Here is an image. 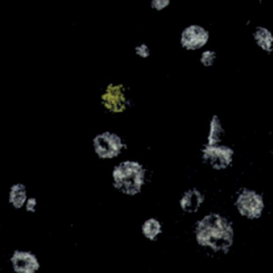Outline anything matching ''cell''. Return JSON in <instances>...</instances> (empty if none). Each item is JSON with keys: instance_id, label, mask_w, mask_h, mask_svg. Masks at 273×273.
<instances>
[{"instance_id": "cell-11", "label": "cell", "mask_w": 273, "mask_h": 273, "mask_svg": "<svg viewBox=\"0 0 273 273\" xmlns=\"http://www.w3.org/2000/svg\"><path fill=\"white\" fill-rule=\"evenodd\" d=\"M165 233V224L156 216H148L143 220L139 227V233L143 239L156 243Z\"/></svg>"}, {"instance_id": "cell-3", "label": "cell", "mask_w": 273, "mask_h": 273, "mask_svg": "<svg viewBox=\"0 0 273 273\" xmlns=\"http://www.w3.org/2000/svg\"><path fill=\"white\" fill-rule=\"evenodd\" d=\"M233 207L240 220L258 222L267 213V198L261 189L252 186H243L235 191Z\"/></svg>"}, {"instance_id": "cell-8", "label": "cell", "mask_w": 273, "mask_h": 273, "mask_svg": "<svg viewBox=\"0 0 273 273\" xmlns=\"http://www.w3.org/2000/svg\"><path fill=\"white\" fill-rule=\"evenodd\" d=\"M207 196L200 187L192 186L180 193L177 200V207L182 214L187 216H198L202 213Z\"/></svg>"}, {"instance_id": "cell-13", "label": "cell", "mask_w": 273, "mask_h": 273, "mask_svg": "<svg viewBox=\"0 0 273 273\" xmlns=\"http://www.w3.org/2000/svg\"><path fill=\"white\" fill-rule=\"evenodd\" d=\"M30 197L28 188L24 183L16 182L9 187L7 203L15 211L24 209V205Z\"/></svg>"}, {"instance_id": "cell-2", "label": "cell", "mask_w": 273, "mask_h": 273, "mask_svg": "<svg viewBox=\"0 0 273 273\" xmlns=\"http://www.w3.org/2000/svg\"><path fill=\"white\" fill-rule=\"evenodd\" d=\"M152 170L144 160L134 156H124L113 163L110 171L111 187L128 199L142 196L152 183Z\"/></svg>"}, {"instance_id": "cell-17", "label": "cell", "mask_w": 273, "mask_h": 273, "mask_svg": "<svg viewBox=\"0 0 273 273\" xmlns=\"http://www.w3.org/2000/svg\"><path fill=\"white\" fill-rule=\"evenodd\" d=\"M38 207V201L36 197L30 196L29 198L28 199L27 202H26L25 205H24V209L28 213L33 214L37 211Z\"/></svg>"}, {"instance_id": "cell-6", "label": "cell", "mask_w": 273, "mask_h": 273, "mask_svg": "<svg viewBox=\"0 0 273 273\" xmlns=\"http://www.w3.org/2000/svg\"><path fill=\"white\" fill-rule=\"evenodd\" d=\"M201 162L210 171L226 172L233 169L237 160V151L229 142L206 144L202 143L199 149Z\"/></svg>"}, {"instance_id": "cell-1", "label": "cell", "mask_w": 273, "mask_h": 273, "mask_svg": "<svg viewBox=\"0 0 273 273\" xmlns=\"http://www.w3.org/2000/svg\"><path fill=\"white\" fill-rule=\"evenodd\" d=\"M192 239L199 249L210 256H226L237 240L233 218L220 211L201 213L192 224Z\"/></svg>"}, {"instance_id": "cell-7", "label": "cell", "mask_w": 273, "mask_h": 273, "mask_svg": "<svg viewBox=\"0 0 273 273\" xmlns=\"http://www.w3.org/2000/svg\"><path fill=\"white\" fill-rule=\"evenodd\" d=\"M211 39V32L202 23L192 22L181 28L178 34V43L187 52H197L208 47Z\"/></svg>"}, {"instance_id": "cell-14", "label": "cell", "mask_w": 273, "mask_h": 273, "mask_svg": "<svg viewBox=\"0 0 273 273\" xmlns=\"http://www.w3.org/2000/svg\"><path fill=\"white\" fill-rule=\"evenodd\" d=\"M219 55L213 47H207L198 53V63L203 68L211 69L217 64Z\"/></svg>"}, {"instance_id": "cell-9", "label": "cell", "mask_w": 273, "mask_h": 273, "mask_svg": "<svg viewBox=\"0 0 273 273\" xmlns=\"http://www.w3.org/2000/svg\"><path fill=\"white\" fill-rule=\"evenodd\" d=\"M9 265L13 273H38L41 261L32 250L17 248L9 256Z\"/></svg>"}, {"instance_id": "cell-15", "label": "cell", "mask_w": 273, "mask_h": 273, "mask_svg": "<svg viewBox=\"0 0 273 273\" xmlns=\"http://www.w3.org/2000/svg\"><path fill=\"white\" fill-rule=\"evenodd\" d=\"M135 56L141 60H149L152 56V49L149 43L139 41L134 45L133 48Z\"/></svg>"}, {"instance_id": "cell-10", "label": "cell", "mask_w": 273, "mask_h": 273, "mask_svg": "<svg viewBox=\"0 0 273 273\" xmlns=\"http://www.w3.org/2000/svg\"><path fill=\"white\" fill-rule=\"evenodd\" d=\"M226 142V128L220 115L211 114L207 120L203 143L216 144Z\"/></svg>"}, {"instance_id": "cell-12", "label": "cell", "mask_w": 273, "mask_h": 273, "mask_svg": "<svg viewBox=\"0 0 273 273\" xmlns=\"http://www.w3.org/2000/svg\"><path fill=\"white\" fill-rule=\"evenodd\" d=\"M251 36L259 50L266 55H271L273 50V34L268 26L263 24L255 26L252 28Z\"/></svg>"}, {"instance_id": "cell-4", "label": "cell", "mask_w": 273, "mask_h": 273, "mask_svg": "<svg viewBox=\"0 0 273 273\" xmlns=\"http://www.w3.org/2000/svg\"><path fill=\"white\" fill-rule=\"evenodd\" d=\"M92 152L104 162L115 163L127 156L129 143L124 135L115 129L100 131L91 141Z\"/></svg>"}, {"instance_id": "cell-16", "label": "cell", "mask_w": 273, "mask_h": 273, "mask_svg": "<svg viewBox=\"0 0 273 273\" xmlns=\"http://www.w3.org/2000/svg\"><path fill=\"white\" fill-rule=\"evenodd\" d=\"M171 5V0H151L149 7L152 11L161 13L170 8Z\"/></svg>"}, {"instance_id": "cell-5", "label": "cell", "mask_w": 273, "mask_h": 273, "mask_svg": "<svg viewBox=\"0 0 273 273\" xmlns=\"http://www.w3.org/2000/svg\"><path fill=\"white\" fill-rule=\"evenodd\" d=\"M100 104L108 115L115 117L124 116L135 106L132 90L124 82H109L101 90Z\"/></svg>"}]
</instances>
